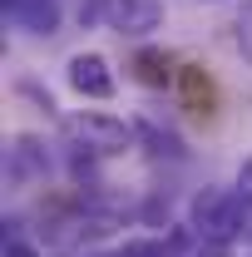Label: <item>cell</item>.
<instances>
[{
	"label": "cell",
	"mask_w": 252,
	"mask_h": 257,
	"mask_svg": "<svg viewBox=\"0 0 252 257\" xmlns=\"http://www.w3.org/2000/svg\"><path fill=\"white\" fill-rule=\"evenodd\" d=\"M188 223L203 242L237 247L252 232V208L237 198V188H198L188 198Z\"/></svg>",
	"instance_id": "cell-1"
},
{
	"label": "cell",
	"mask_w": 252,
	"mask_h": 257,
	"mask_svg": "<svg viewBox=\"0 0 252 257\" xmlns=\"http://www.w3.org/2000/svg\"><path fill=\"white\" fill-rule=\"evenodd\" d=\"M60 139L64 149L74 154H89V159H119L139 144L134 124L114 119V114H99V109H79V114H64L60 119Z\"/></svg>",
	"instance_id": "cell-2"
},
{
	"label": "cell",
	"mask_w": 252,
	"mask_h": 257,
	"mask_svg": "<svg viewBox=\"0 0 252 257\" xmlns=\"http://www.w3.org/2000/svg\"><path fill=\"white\" fill-rule=\"evenodd\" d=\"M64 84H69L79 99H99V104L119 94L114 64L104 60L99 50H79V55H69V64H64Z\"/></svg>",
	"instance_id": "cell-3"
},
{
	"label": "cell",
	"mask_w": 252,
	"mask_h": 257,
	"mask_svg": "<svg viewBox=\"0 0 252 257\" xmlns=\"http://www.w3.org/2000/svg\"><path fill=\"white\" fill-rule=\"evenodd\" d=\"M104 25L119 40H149L163 25V0H104Z\"/></svg>",
	"instance_id": "cell-4"
},
{
	"label": "cell",
	"mask_w": 252,
	"mask_h": 257,
	"mask_svg": "<svg viewBox=\"0 0 252 257\" xmlns=\"http://www.w3.org/2000/svg\"><path fill=\"white\" fill-rule=\"evenodd\" d=\"M5 178L15 188H30V183H45L50 178V154L35 134H15L10 149H5Z\"/></svg>",
	"instance_id": "cell-5"
},
{
	"label": "cell",
	"mask_w": 252,
	"mask_h": 257,
	"mask_svg": "<svg viewBox=\"0 0 252 257\" xmlns=\"http://www.w3.org/2000/svg\"><path fill=\"white\" fill-rule=\"evenodd\" d=\"M10 20H15L25 35H40V40H50V35H60L64 5H60V0H20V5L10 10Z\"/></svg>",
	"instance_id": "cell-6"
},
{
	"label": "cell",
	"mask_w": 252,
	"mask_h": 257,
	"mask_svg": "<svg viewBox=\"0 0 252 257\" xmlns=\"http://www.w3.org/2000/svg\"><path fill=\"white\" fill-rule=\"evenodd\" d=\"M134 134H139V144H144L154 159H168V163H183V159H188L183 139H178V134H173L168 124H154V119H134Z\"/></svg>",
	"instance_id": "cell-7"
},
{
	"label": "cell",
	"mask_w": 252,
	"mask_h": 257,
	"mask_svg": "<svg viewBox=\"0 0 252 257\" xmlns=\"http://www.w3.org/2000/svg\"><path fill=\"white\" fill-rule=\"evenodd\" d=\"M134 74H139L144 84L163 89V84H173V60H168L163 50H139V55H134Z\"/></svg>",
	"instance_id": "cell-8"
},
{
	"label": "cell",
	"mask_w": 252,
	"mask_h": 257,
	"mask_svg": "<svg viewBox=\"0 0 252 257\" xmlns=\"http://www.w3.org/2000/svg\"><path fill=\"white\" fill-rule=\"evenodd\" d=\"M114 252L119 257H178L168 232H163V237H129V242H119Z\"/></svg>",
	"instance_id": "cell-9"
},
{
	"label": "cell",
	"mask_w": 252,
	"mask_h": 257,
	"mask_svg": "<svg viewBox=\"0 0 252 257\" xmlns=\"http://www.w3.org/2000/svg\"><path fill=\"white\" fill-rule=\"evenodd\" d=\"M232 45H237V55H242V64L252 69V0H242L237 10H232Z\"/></svg>",
	"instance_id": "cell-10"
},
{
	"label": "cell",
	"mask_w": 252,
	"mask_h": 257,
	"mask_svg": "<svg viewBox=\"0 0 252 257\" xmlns=\"http://www.w3.org/2000/svg\"><path fill=\"white\" fill-rule=\"evenodd\" d=\"M232 188H237V198H242V203L252 208V154L237 163V178H232Z\"/></svg>",
	"instance_id": "cell-11"
},
{
	"label": "cell",
	"mask_w": 252,
	"mask_h": 257,
	"mask_svg": "<svg viewBox=\"0 0 252 257\" xmlns=\"http://www.w3.org/2000/svg\"><path fill=\"white\" fill-rule=\"evenodd\" d=\"M20 94H30L35 104L45 109V114H55V99H50V89H40V84H30V79H25V84H20Z\"/></svg>",
	"instance_id": "cell-12"
},
{
	"label": "cell",
	"mask_w": 252,
	"mask_h": 257,
	"mask_svg": "<svg viewBox=\"0 0 252 257\" xmlns=\"http://www.w3.org/2000/svg\"><path fill=\"white\" fill-rule=\"evenodd\" d=\"M5 257H45V252H40L35 242H25V237H10V242H5Z\"/></svg>",
	"instance_id": "cell-13"
},
{
	"label": "cell",
	"mask_w": 252,
	"mask_h": 257,
	"mask_svg": "<svg viewBox=\"0 0 252 257\" xmlns=\"http://www.w3.org/2000/svg\"><path fill=\"white\" fill-rule=\"evenodd\" d=\"M188 257H232V247H218V242H203V237H198L188 247Z\"/></svg>",
	"instance_id": "cell-14"
},
{
	"label": "cell",
	"mask_w": 252,
	"mask_h": 257,
	"mask_svg": "<svg viewBox=\"0 0 252 257\" xmlns=\"http://www.w3.org/2000/svg\"><path fill=\"white\" fill-rule=\"evenodd\" d=\"M104 20V0H79V25H94Z\"/></svg>",
	"instance_id": "cell-15"
},
{
	"label": "cell",
	"mask_w": 252,
	"mask_h": 257,
	"mask_svg": "<svg viewBox=\"0 0 252 257\" xmlns=\"http://www.w3.org/2000/svg\"><path fill=\"white\" fill-rule=\"evenodd\" d=\"M0 5H5V15H10V10H15V5H20V0H0Z\"/></svg>",
	"instance_id": "cell-16"
},
{
	"label": "cell",
	"mask_w": 252,
	"mask_h": 257,
	"mask_svg": "<svg viewBox=\"0 0 252 257\" xmlns=\"http://www.w3.org/2000/svg\"><path fill=\"white\" fill-rule=\"evenodd\" d=\"M84 257H119V252H84Z\"/></svg>",
	"instance_id": "cell-17"
},
{
	"label": "cell",
	"mask_w": 252,
	"mask_h": 257,
	"mask_svg": "<svg viewBox=\"0 0 252 257\" xmlns=\"http://www.w3.org/2000/svg\"><path fill=\"white\" fill-rule=\"evenodd\" d=\"M208 5H218V0H208Z\"/></svg>",
	"instance_id": "cell-18"
}]
</instances>
